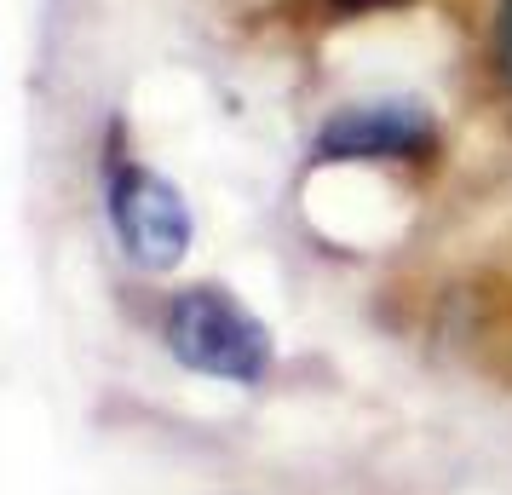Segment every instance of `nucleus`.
I'll return each instance as SVG.
<instances>
[{
    "label": "nucleus",
    "mask_w": 512,
    "mask_h": 495,
    "mask_svg": "<svg viewBox=\"0 0 512 495\" xmlns=\"http://www.w3.org/2000/svg\"><path fill=\"white\" fill-rule=\"evenodd\" d=\"M167 352L179 357L185 369L231 386H259L271 375V334L254 311L231 300L225 288H185L167 306Z\"/></svg>",
    "instance_id": "nucleus-1"
},
{
    "label": "nucleus",
    "mask_w": 512,
    "mask_h": 495,
    "mask_svg": "<svg viewBox=\"0 0 512 495\" xmlns=\"http://www.w3.org/2000/svg\"><path fill=\"white\" fill-rule=\"evenodd\" d=\"M110 231H116L121 254L144 271H173L190 248V208L185 196L167 185L162 173H150L139 162L110 167Z\"/></svg>",
    "instance_id": "nucleus-2"
},
{
    "label": "nucleus",
    "mask_w": 512,
    "mask_h": 495,
    "mask_svg": "<svg viewBox=\"0 0 512 495\" xmlns=\"http://www.w3.org/2000/svg\"><path fill=\"white\" fill-rule=\"evenodd\" d=\"M432 144H438L432 116L409 98H386L328 116L317 133V162H415L432 156Z\"/></svg>",
    "instance_id": "nucleus-3"
},
{
    "label": "nucleus",
    "mask_w": 512,
    "mask_h": 495,
    "mask_svg": "<svg viewBox=\"0 0 512 495\" xmlns=\"http://www.w3.org/2000/svg\"><path fill=\"white\" fill-rule=\"evenodd\" d=\"M495 58H501V75L512 81V0H501V41H495Z\"/></svg>",
    "instance_id": "nucleus-4"
},
{
    "label": "nucleus",
    "mask_w": 512,
    "mask_h": 495,
    "mask_svg": "<svg viewBox=\"0 0 512 495\" xmlns=\"http://www.w3.org/2000/svg\"><path fill=\"white\" fill-rule=\"evenodd\" d=\"M340 12H374V6H397V0H334Z\"/></svg>",
    "instance_id": "nucleus-5"
}]
</instances>
